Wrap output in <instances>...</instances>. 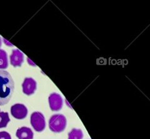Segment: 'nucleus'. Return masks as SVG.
<instances>
[{
    "instance_id": "obj_4",
    "label": "nucleus",
    "mask_w": 150,
    "mask_h": 139,
    "mask_svg": "<svg viewBox=\"0 0 150 139\" xmlns=\"http://www.w3.org/2000/svg\"><path fill=\"white\" fill-rule=\"evenodd\" d=\"M48 102L51 110L54 112L60 110L63 105L62 97L57 93H53L49 96Z\"/></svg>"
},
{
    "instance_id": "obj_14",
    "label": "nucleus",
    "mask_w": 150,
    "mask_h": 139,
    "mask_svg": "<svg viewBox=\"0 0 150 139\" xmlns=\"http://www.w3.org/2000/svg\"><path fill=\"white\" fill-rule=\"evenodd\" d=\"M3 40H4V42H6V45H9V46H13V45H11L10 43H9V42H8V41H6V40H5V39H3Z\"/></svg>"
},
{
    "instance_id": "obj_7",
    "label": "nucleus",
    "mask_w": 150,
    "mask_h": 139,
    "mask_svg": "<svg viewBox=\"0 0 150 139\" xmlns=\"http://www.w3.org/2000/svg\"><path fill=\"white\" fill-rule=\"evenodd\" d=\"M10 63L14 67H21L24 62V55L18 49H14L10 55Z\"/></svg>"
},
{
    "instance_id": "obj_11",
    "label": "nucleus",
    "mask_w": 150,
    "mask_h": 139,
    "mask_svg": "<svg viewBox=\"0 0 150 139\" xmlns=\"http://www.w3.org/2000/svg\"><path fill=\"white\" fill-rule=\"evenodd\" d=\"M10 121L8 112H0V128H5Z\"/></svg>"
},
{
    "instance_id": "obj_8",
    "label": "nucleus",
    "mask_w": 150,
    "mask_h": 139,
    "mask_svg": "<svg viewBox=\"0 0 150 139\" xmlns=\"http://www.w3.org/2000/svg\"><path fill=\"white\" fill-rule=\"evenodd\" d=\"M16 136L18 139H33L34 133L30 128L22 127L16 130Z\"/></svg>"
},
{
    "instance_id": "obj_5",
    "label": "nucleus",
    "mask_w": 150,
    "mask_h": 139,
    "mask_svg": "<svg viewBox=\"0 0 150 139\" xmlns=\"http://www.w3.org/2000/svg\"><path fill=\"white\" fill-rule=\"evenodd\" d=\"M26 106L21 104H16L11 106V113L14 118L18 120H22L26 117L28 115Z\"/></svg>"
},
{
    "instance_id": "obj_1",
    "label": "nucleus",
    "mask_w": 150,
    "mask_h": 139,
    "mask_svg": "<svg viewBox=\"0 0 150 139\" xmlns=\"http://www.w3.org/2000/svg\"><path fill=\"white\" fill-rule=\"evenodd\" d=\"M15 83L7 71L0 70V105L7 104L13 96Z\"/></svg>"
},
{
    "instance_id": "obj_2",
    "label": "nucleus",
    "mask_w": 150,
    "mask_h": 139,
    "mask_svg": "<svg viewBox=\"0 0 150 139\" xmlns=\"http://www.w3.org/2000/svg\"><path fill=\"white\" fill-rule=\"evenodd\" d=\"M67 118L62 114H55L51 116L49 120V127L54 133H60L67 127Z\"/></svg>"
},
{
    "instance_id": "obj_13",
    "label": "nucleus",
    "mask_w": 150,
    "mask_h": 139,
    "mask_svg": "<svg viewBox=\"0 0 150 139\" xmlns=\"http://www.w3.org/2000/svg\"><path fill=\"white\" fill-rule=\"evenodd\" d=\"M27 60H28V63H29V64H30V65H32V66H36V65H35V64H34V63H33V62H31V60L29 58H28Z\"/></svg>"
},
{
    "instance_id": "obj_9",
    "label": "nucleus",
    "mask_w": 150,
    "mask_h": 139,
    "mask_svg": "<svg viewBox=\"0 0 150 139\" xmlns=\"http://www.w3.org/2000/svg\"><path fill=\"white\" fill-rule=\"evenodd\" d=\"M8 67V60L7 53L5 51L0 49V70L7 68Z\"/></svg>"
},
{
    "instance_id": "obj_12",
    "label": "nucleus",
    "mask_w": 150,
    "mask_h": 139,
    "mask_svg": "<svg viewBox=\"0 0 150 139\" xmlns=\"http://www.w3.org/2000/svg\"><path fill=\"white\" fill-rule=\"evenodd\" d=\"M0 139H11V135L5 131L0 132Z\"/></svg>"
},
{
    "instance_id": "obj_15",
    "label": "nucleus",
    "mask_w": 150,
    "mask_h": 139,
    "mask_svg": "<svg viewBox=\"0 0 150 139\" xmlns=\"http://www.w3.org/2000/svg\"><path fill=\"white\" fill-rule=\"evenodd\" d=\"M1 45H2V41H1V37H0V48H1Z\"/></svg>"
},
{
    "instance_id": "obj_3",
    "label": "nucleus",
    "mask_w": 150,
    "mask_h": 139,
    "mask_svg": "<svg viewBox=\"0 0 150 139\" xmlns=\"http://www.w3.org/2000/svg\"><path fill=\"white\" fill-rule=\"evenodd\" d=\"M30 122L33 128L38 132H41L45 129L46 121L45 116L40 112H35L31 114Z\"/></svg>"
},
{
    "instance_id": "obj_6",
    "label": "nucleus",
    "mask_w": 150,
    "mask_h": 139,
    "mask_svg": "<svg viewBox=\"0 0 150 139\" xmlns=\"http://www.w3.org/2000/svg\"><path fill=\"white\" fill-rule=\"evenodd\" d=\"M23 92L26 95L33 94L36 90V82L32 78H25L22 83Z\"/></svg>"
},
{
    "instance_id": "obj_10",
    "label": "nucleus",
    "mask_w": 150,
    "mask_h": 139,
    "mask_svg": "<svg viewBox=\"0 0 150 139\" xmlns=\"http://www.w3.org/2000/svg\"><path fill=\"white\" fill-rule=\"evenodd\" d=\"M83 133L81 129L73 128L68 133V139H83Z\"/></svg>"
}]
</instances>
